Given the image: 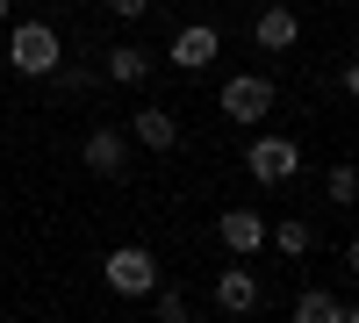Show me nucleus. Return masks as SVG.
Here are the masks:
<instances>
[{"label":"nucleus","mask_w":359,"mask_h":323,"mask_svg":"<svg viewBox=\"0 0 359 323\" xmlns=\"http://www.w3.org/2000/svg\"><path fill=\"white\" fill-rule=\"evenodd\" d=\"M8 65L22 79H50L65 65V36H57L50 22H8Z\"/></svg>","instance_id":"1"},{"label":"nucleus","mask_w":359,"mask_h":323,"mask_svg":"<svg viewBox=\"0 0 359 323\" xmlns=\"http://www.w3.org/2000/svg\"><path fill=\"white\" fill-rule=\"evenodd\" d=\"M101 280H108V295H123V302H144L158 287V252H144V245H115L101 259Z\"/></svg>","instance_id":"2"},{"label":"nucleus","mask_w":359,"mask_h":323,"mask_svg":"<svg viewBox=\"0 0 359 323\" xmlns=\"http://www.w3.org/2000/svg\"><path fill=\"white\" fill-rule=\"evenodd\" d=\"M245 172H252L259 187H287L294 172H302V144L280 137V130H259V137L245 144Z\"/></svg>","instance_id":"3"},{"label":"nucleus","mask_w":359,"mask_h":323,"mask_svg":"<svg viewBox=\"0 0 359 323\" xmlns=\"http://www.w3.org/2000/svg\"><path fill=\"white\" fill-rule=\"evenodd\" d=\"M216 101H223V115H230V123L259 130L266 115H273V101H280V94H273V79H266V72H230Z\"/></svg>","instance_id":"4"},{"label":"nucleus","mask_w":359,"mask_h":323,"mask_svg":"<svg viewBox=\"0 0 359 323\" xmlns=\"http://www.w3.org/2000/svg\"><path fill=\"white\" fill-rule=\"evenodd\" d=\"M216 50H223L216 22H180V29H172V43H165V57H172L180 72H201V65H216Z\"/></svg>","instance_id":"5"},{"label":"nucleus","mask_w":359,"mask_h":323,"mask_svg":"<svg viewBox=\"0 0 359 323\" xmlns=\"http://www.w3.org/2000/svg\"><path fill=\"white\" fill-rule=\"evenodd\" d=\"M259 302H266V287H259V273L245 266V259H230V266L216 273V309H223V316H252Z\"/></svg>","instance_id":"6"},{"label":"nucleus","mask_w":359,"mask_h":323,"mask_svg":"<svg viewBox=\"0 0 359 323\" xmlns=\"http://www.w3.org/2000/svg\"><path fill=\"white\" fill-rule=\"evenodd\" d=\"M216 245H223L230 259H252V252L266 245V216H259V209H223V216H216Z\"/></svg>","instance_id":"7"},{"label":"nucleus","mask_w":359,"mask_h":323,"mask_svg":"<svg viewBox=\"0 0 359 323\" xmlns=\"http://www.w3.org/2000/svg\"><path fill=\"white\" fill-rule=\"evenodd\" d=\"M79 158H86V172H101V180H123L130 172V130H94L79 144Z\"/></svg>","instance_id":"8"},{"label":"nucleus","mask_w":359,"mask_h":323,"mask_svg":"<svg viewBox=\"0 0 359 323\" xmlns=\"http://www.w3.org/2000/svg\"><path fill=\"white\" fill-rule=\"evenodd\" d=\"M252 43L259 50H294V43H302V15H294V8H280V0H273V8H259L252 15Z\"/></svg>","instance_id":"9"},{"label":"nucleus","mask_w":359,"mask_h":323,"mask_svg":"<svg viewBox=\"0 0 359 323\" xmlns=\"http://www.w3.org/2000/svg\"><path fill=\"white\" fill-rule=\"evenodd\" d=\"M130 144H144V151H172V144H180V115L172 108H137V123H130Z\"/></svg>","instance_id":"10"},{"label":"nucleus","mask_w":359,"mask_h":323,"mask_svg":"<svg viewBox=\"0 0 359 323\" xmlns=\"http://www.w3.org/2000/svg\"><path fill=\"white\" fill-rule=\"evenodd\" d=\"M266 245H273L280 259H309V252H316V223H302V216H273V223H266Z\"/></svg>","instance_id":"11"},{"label":"nucleus","mask_w":359,"mask_h":323,"mask_svg":"<svg viewBox=\"0 0 359 323\" xmlns=\"http://www.w3.org/2000/svg\"><path fill=\"white\" fill-rule=\"evenodd\" d=\"M108 79L115 86H144V79H151V50H144V43H115L108 50Z\"/></svg>","instance_id":"12"},{"label":"nucleus","mask_w":359,"mask_h":323,"mask_svg":"<svg viewBox=\"0 0 359 323\" xmlns=\"http://www.w3.org/2000/svg\"><path fill=\"white\" fill-rule=\"evenodd\" d=\"M294 323H345V302L331 287H302V295H294Z\"/></svg>","instance_id":"13"},{"label":"nucleus","mask_w":359,"mask_h":323,"mask_svg":"<svg viewBox=\"0 0 359 323\" xmlns=\"http://www.w3.org/2000/svg\"><path fill=\"white\" fill-rule=\"evenodd\" d=\"M323 194H331L338 209H352V201H359V165H331V180H323Z\"/></svg>","instance_id":"14"},{"label":"nucleus","mask_w":359,"mask_h":323,"mask_svg":"<svg viewBox=\"0 0 359 323\" xmlns=\"http://www.w3.org/2000/svg\"><path fill=\"white\" fill-rule=\"evenodd\" d=\"M151 302H158V323H187V295L180 287H151Z\"/></svg>","instance_id":"15"},{"label":"nucleus","mask_w":359,"mask_h":323,"mask_svg":"<svg viewBox=\"0 0 359 323\" xmlns=\"http://www.w3.org/2000/svg\"><path fill=\"white\" fill-rule=\"evenodd\" d=\"M108 15H123V22H137V15H151V0H108Z\"/></svg>","instance_id":"16"},{"label":"nucleus","mask_w":359,"mask_h":323,"mask_svg":"<svg viewBox=\"0 0 359 323\" xmlns=\"http://www.w3.org/2000/svg\"><path fill=\"white\" fill-rule=\"evenodd\" d=\"M338 86H345V94H352V101H359V57H352V65H345V72H338Z\"/></svg>","instance_id":"17"},{"label":"nucleus","mask_w":359,"mask_h":323,"mask_svg":"<svg viewBox=\"0 0 359 323\" xmlns=\"http://www.w3.org/2000/svg\"><path fill=\"white\" fill-rule=\"evenodd\" d=\"M345 273H352V280H359V238H352V245H345Z\"/></svg>","instance_id":"18"},{"label":"nucleus","mask_w":359,"mask_h":323,"mask_svg":"<svg viewBox=\"0 0 359 323\" xmlns=\"http://www.w3.org/2000/svg\"><path fill=\"white\" fill-rule=\"evenodd\" d=\"M8 22H15V0H0V29H8Z\"/></svg>","instance_id":"19"},{"label":"nucleus","mask_w":359,"mask_h":323,"mask_svg":"<svg viewBox=\"0 0 359 323\" xmlns=\"http://www.w3.org/2000/svg\"><path fill=\"white\" fill-rule=\"evenodd\" d=\"M345 323H359V302H345Z\"/></svg>","instance_id":"20"},{"label":"nucleus","mask_w":359,"mask_h":323,"mask_svg":"<svg viewBox=\"0 0 359 323\" xmlns=\"http://www.w3.org/2000/svg\"><path fill=\"white\" fill-rule=\"evenodd\" d=\"M43 8H57V0H43Z\"/></svg>","instance_id":"21"}]
</instances>
